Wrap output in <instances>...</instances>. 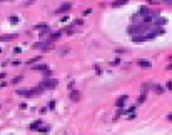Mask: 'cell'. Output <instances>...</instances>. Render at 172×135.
<instances>
[{
	"mask_svg": "<svg viewBox=\"0 0 172 135\" xmlns=\"http://www.w3.org/2000/svg\"><path fill=\"white\" fill-rule=\"evenodd\" d=\"M57 85H59V80L57 79H44L40 82V87H44V89H55Z\"/></svg>",
	"mask_w": 172,
	"mask_h": 135,
	"instance_id": "obj_1",
	"label": "cell"
},
{
	"mask_svg": "<svg viewBox=\"0 0 172 135\" xmlns=\"http://www.w3.org/2000/svg\"><path fill=\"white\" fill-rule=\"evenodd\" d=\"M15 93H17L18 97H25V98H30V97H33L32 89H20V90H17Z\"/></svg>",
	"mask_w": 172,
	"mask_h": 135,
	"instance_id": "obj_2",
	"label": "cell"
},
{
	"mask_svg": "<svg viewBox=\"0 0 172 135\" xmlns=\"http://www.w3.org/2000/svg\"><path fill=\"white\" fill-rule=\"evenodd\" d=\"M70 8H72V3H70V2H65V3H62V5L55 10V13L57 15H59V13H65V12H69Z\"/></svg>",
	"mask_w": 172,
	"mask_h": 135,
	"instance_id": "obj_3",
	"label": "cell"
},
{
	"mask_svg": "<svg viewBox=\"0 0 172 135\" xmlns=\"http://www.w3.org/2000/svg\"><path fill=\"white\" fill-rule=\"evenodd\" d=\"M137 65H139L140 68H152V63H150L149 60H145V58H139V60H137Z\"/></svg>",
	"mask_w": 172,
	"mask_h": 135,
	"instance_id": "obj_4",
	"label": "cell"
},
{
	"mask_svg": "<svg viewBox=\"0 0 172 135\" xmlns=\"http://www.w3.org/2000/svg\"><path fill=\"white\" fill-rule=\"evenodd\" d=\"M69 97H70V100H72V102H79V100H80V92H79V90H70Z\"/></svg>",
	"mask_w": 172,
	"mask_h": 135,
	"instance_id": "obj_5",
	"label": "cell"
},
{
	"mask_svg": "<svg viewBox=\"0 0 172 135\" xmlns=\"http://www.w3.org/2000/svg\"><path fill=\"white\" fill-rule=\"evenodd\" d=\"M32 70H37V72H45V70H49V65H47V63H39V65H33Z\"/></svg>",
	"mask_w": 172,
	"mask_h": 135,
	"instance_id": "obj_6",
	"label": "cell"
},
{
	"mask_svg": "<svg viewBox=\"0 0 172 135\" xmlns=\"http://www.w3.org/2000/svg\"><path fill=\"white\" fill-rule=\"evenodd\" d=\"M17 39V34H7V35H0V42H8V40Z\"/></svg>",
	"mask_w": 172,
	"mask_h": 135,
	"instance_id": "obj_7",
	"label": "cell"
},
{
	"mask_svg": "<svg viewBox=\"0 0 172 135\" xmlns=\"http://www.w3.org/2000/svg\"><path fill=\"white\" fill-rule=\"evenodd\" d=\"M60 37H62V30H60V32H52V34L49 35V40H50V42H54V40H59Z\"/></svg>",
	"mask_w": 172,
	"mask_h": 135,
	"instance_id": "obj_8",
	"label": "cell"
},
{
	"mask_svg": "<svg viewBox=\"0 0 172 135\" xmlns=\"http://www.w3.org/2000/svg\"><path fill=\"white\" fill-rule=\"evenodd\" d=\"M33 28L35 30H47V28H50V25H47V23H37V25H33Z\"/></svg>",
	"mask_w": 172,
	"mask_h": 135,
	"instance_id": "obj_9",
	"label": "cell"
},
{
	"mask_svg": "<svg viewBox=\"0 0 172 135\" xmlns=\"http://www.w3.org/2000/svg\"><path fill=\"white\" fill-rule=\"evenodd\" d=\"M144 40H147V39H145V34H142V35H134V42H137V44L144 42Z\"/></svg>",
	"mask_w": 172,
	"mask_h": 135,
	"instance_id": "obj_10",
	"label": "cell"
},
{
	"mask_svg": "<svg viewBox=\"0 0 172 135\" xmlns=\"http://www.w3.org/2000/svg\"><path fill=\"white\" fill-rule=\"evenodd\" d=\"M23 80V75H17V77H13V79L10 80V84H13V85H17V84H20Z\"/></svg>",
	"mask_w": 172,
	"mask_h": 135,
	"instance_id": "obj_11",
	"label": "cell"
},
{
	"mask_svg": "<svg viewBox=\"0 0 172 135\" xmlns=\"http://www.w3.org/2000/svg\"><path fill=\"white\" fill-rule=\"evenodd\" d=\"M40 125H42V120H35V122H32V124H30V130H37Z\"/></svg>",
	"mask_w": 172,
	"mask_h": 135,
	"instance_id": "obj_12",
	"label": "cell"
},
{
	"mask_svg": "<svg viewBox=\"0 0 172 135\" xmlns=\"http://www.w3.org/2000/svg\"><path fill=\"white\" fill-rule=\"evenodd\" d=\"M152 87H154V90H156L157 93H164V92H166V89H164L162 85H157V84H154Z\"/></svg>",
	"mask_w": 172,
	"mask_h": 135,
	"instance_id": "obj_13",
	"label": "cell"
},
{
	"mask_svg": "<svg viewBox=\"0 0 172 135\" xmlns=\"http://www.w3.org/2000/svg\"><path fill=\"white\" fill-rule=\"evenodd\" d=\"M124 3H127V0H115V2H112V7H120Z\"/></svg>",
	"mask_w": 172,
	"mask_h": 135,
	"instance_id": "obj_14",
	"label": "cell"
},
{
	"mask_svg": "<svg viewBox=\"0 0 172 135\" xmlns=\"http://www.w3.org/2000/svg\"><path fill=\"white\" fill-rule=\"evenodd\" d=\"M37 130H39L40 134H47V132H49V130H50V127H49V125H47V127H42V125H40V127H39V129H37Z\"/></svg>",
	"mask_w": 172,
	"mask_h": 135,
	"instance_id": "obj_15",
	"label": "cell"
},
{
	"mask_svg": "<svg viewBox=\"0 0 172 135\" xmlns=\"http://www.w3.org/2000/svg\"><path fill=\"white\" fill-rule=\"evenodd\" d=\"M40 60V57H35V58H30V60H27V65H33V63H37Z\"/></svg>",
	"mask_w": 172,
	"mask_h": 135,
	"instance_id": "obj_16",
	"label": "cell"
},
{
	"mask_svg": "<svg viewBox=\"0 0 172 135\" xmlns=\"http://www.w3.org/2000/svg\"><path fill=\"white\" fill-rule=\"evenodd\" d=\"M8 20H10V23H13V25H15V23H18V20H20V18L17 17V15H12Z\"/></svg>",
	"mask_w": 172,
	"mask_h": 135,
	"instance_id": "obj_17",
	"label": "cell"
},
{
	"mask_svg": "<svg viewBox=\"0 0 172 135\" xmlns=\"http://www.w3.org/2000/svg\"><path fill=\"white\" fill-rule=\"evenodd\" d=\"M69 52H70V48H69V47H65V48H62V50H60V55H62V57H65Z\"/></svg>",
	"mask_w": 172,
	"mask_h": 135,
	"instance_id": "obj_18",
	"label": "cell"
},
{
	"mask_svg": "<svg viewBox=\"0 0 172 135\" xmlns=\"http://www.w3.org/2000/svg\"><path fill=\"white\" fill-rule=\"evenodd\" d=\"M145 100V92H144V90H142V93H140V95H139V103H142V102H144Z\"/></svg>",
	"mask_w": 172,
	"mask_h": 135,
	"instance_id": "obj_19",
	"label": "cell"
},
{
	"mask_svg": "<svg viewBox=\"0 0 172 135\" xmlns=\"http://www.w3.org/2000/svg\"><path fill=\"white\" fill-rule=\"evenodd\" d=\"M90 13H92V8H85V10L82 12V15H84V17H87V15H90Z\"/></svg>",
	"mask_w": 172,
	"mask_h": 135,
	"instance_id": "obj_20",
	"label": "cell"
},
{
	"mask_svg": "<svg viewBox=\"0 0 172 135\" xmlns=\"http://www.w3.org/2000/svg\"><path fill=\"white\" fill-rule=\"evenodd\" d=\"M55 108V100H50L49 102V110H54Z\"/></svg>",
	"mask_w": 172,
	"mask_h": 135,
	"instance_id": "obj_21",
	"label": "cell"
},
{
	"mask_svg": "<svg viewBox=\"0 0 172 135\" xmlns=\"http://www.w3.org/2000/svg\"><path fill=\"white\" fill-rule=\"evenodd\" d=\"M82 23H84V20H82V18H75L72 25H82Z\"/></svg>",
	"mask_w": 172,
	"mask_h": 135,
	"instance_id": "obj_22",
	"label": "cell"
},
{
	"mask_svg": "<svg viewBox=\"0 0 172 135\" xmlns=\"http://www.w3.org/2000/svg\"><path fill=\"white\" fill-rule=\"evenodd\" d=\"M32 3H35V0H27V2H25L23 5H25V7H28V5H32Z\"/></svg>",
	"mask_w": 172,
	"mask_h": 135,
	"instance_id": "obj_23",
	"label": "cell"
},
{
	"mask_svg": "<svg viewBox=\"0 0 172 135\" xmlns=\"http://www.w3.org/2000/svg\"><path fill=\"white\" fill-rule=\"evenodd\" d=\"M94 68H95V72H97V73H102V68H100L99 65H94Z\"/></svg>",
	"mask_w": 172,
	"mask_h": 135,
	"instance_id": "obj_24",
	"label": "cell"
},
{
	"mask_svg": "<svg viewBox=\"0 0 172 135\" xmlns=\"http://www.w3.org/2000/svg\"><path fill=\"white\" fill-rule=\"evenodd\" d=\"M20 52H22L20 47H15V48H13V53H20Z\"/></svg>",
	"mask_w": 172,
	"mask_h": 135,
	"instance_id": "obj_25",
	"label": "cell"
},
{
	"mask_svg": "<svg viewBox=\"0 0 172 135\" xmlns=\"http://www.w3.org/2000/svg\"><path fill=\"white\" fill-rule=\"evenodd\" d=\"M161 2H162V3H166V5H171V3H172V0H161Z\"/></svg>",
	"mask_w": 172,
	"mask_h": 135,
	"instance_id": "obj_26",
	"label": "cell"
},
{
	"mask_svg": "<svg viewBox=\"0 0 172 135\" xmlns=\"http://www.w3.org/2000/svg\"><path fill=\"white\" fill-rule=\"evenodd\" d=\"M119 63H120V58H115V60L112 62V65H119Z\"/></svg>",
	"mask_w": 172,
	"mask_h": 135,
	"instance_id": "obj_27",
	"label": "cell"
},
{
	"mask_svg": "<svg viewBox=\"0 0 172 135\" xmlns=\"http://www.w3.org/2000/svg\"><path fill=\"white\" fill-rule=\"evenodd\" d=\"M20 108H22V110H25V108H27V103H25V102H22V103H20Z\"/></svg>",
	"mask_w": 172,
	"mask_h": 135,
	"instance_id": "obj_28",
	"label": "cell"
},
{
	"mask_svg": "<svg viewBox=\"0 0 172 135\" xmlns=\"http://www.w3.org/2000/svg\"><path fill=\"white\" fill-rule=\"evenodd\" d=\"M124 52H125V48H117L115 53H124Z\"/></svg>",
	"mask_w": 172,
	"mask_h": 135,
	"instance_id": "obj_29",
	"label": "cell"
},
{
	"mask_svg": "<svg viewBox=\"0 0 172 135\" xmlns=\"http://www.w3.org/2000/svg\"><path fill=\"white\" fill-rule=\"evenodd\" d=\"M60 20H62V22H67V20H69V15H64V17H62Z\"/></svg>",
	"mask_w": 172,
	"mask_h": 135,
	"instance_id": "obj_30",
	"label": "cell"
},
{
	"mask_svg": "<svg viewBox=\"0 0 172 135\" xmlns=\"http://www.w3.org/2000/svg\"><path fill=\"white\" fill-rule=\"evenodd\" d=\"M20 63H22L20 60H13V62H12V65H20Z\"/></svg>",
	"mask_w": 172,
	"mask_h": 135,
	"instance_id": "obj_31",
	"label": "cell"
},
{
	"mask_svg": "<svg viewBox=\"0 0 172 135\" xmlns=\"http://www.w3.org/2000/svg\"><path fill=\"white\" fill-rule=\"evenodd\" d=\"M8 85V82H0V87H7Z\"/></svg>",
	"mask_w": 172,
	"mask_h": 135,
	"instance_id": "obj_32",
	"label": "cell"
},
{
	"mask_svg": "<svg viewBox=\"0 0 172 135\" xmlns=\"http://www.w3.org/2000/svg\"><path fill=\"white\" fill-rule=\"evenodd\" d=\"M167 89H172V80H169V82H167Z\"/></svg>",
	"mask_w": 172,
	"mask_h": 135,
	"instance_id": "obj_33",
	"label": "cell"
},
{
	"mask_svg": "<svg viewBox=\"0 0 172 135\" xmlns=\"http://www.w3.org/2000/svg\"><path fill=\"white\" fill-rule=\"evenodd\" d=\"M5 77H7V73H5V72H2V73H0V79H5Z\"/></svg>",
	"mask_w": 172,
	"mask_h": 135,
	"instance_id": "obj_34",
	"label": "cell"
},
{
	"mask_svg": "<svg viewBox=\"0 0 172 135\" xmlns=\"http://www.w3.org/2000/svg\"><path fill=\"white\" fill-rule=\"evenodd\" d=\"M167 120H169V122H172V113H169V115H167Z\"/></svg>",
	"mask_w": 172,
	"mask_h": 135,
	"instance_id": "obj_35",
	"label": "cell"
},
{
	"mask_svg": "<svg viewBox=\"0 0 172 135\" xmlns=\"http://www.w3.org/2000/svg\"><path fill=\"white\" fill-rule=\"evenodd\" d=\"M167 70H172V62L169 63V65H167Z\"/></svg>",
	"mask_w": 172,
	"mask_h": 135,
	"instance_id": "obj_36",
	"label": "cell"
},
{
	"mask_svg": "<svg viewBox=\"0 0 172 135\" xmlns=\"http://www.w3.org/2000/svg\"><path fill=\"white\" fill-rule=\"evenodd\" d=\"M0 2H12V0H0Z\"/></svg>",
	"mask_w": 172,
	"mask_h": 135,
	"instance_id": "obj_37",
	"label": "cell"
},
{
	"mask_svg": "<svg viewBox=\"0 0 172 135\" xmlns=\"http://www.w3.org/2000/svg\"><path fill=\"white\" fill-rule=\"evenodd\" d=\"M0 52H2V48H0Z\"/></svg>",
	"mask_w": 172,
	"mask_h": 135,
	"instance_id": "obj_38",
	"label": "cell"
},
{
	"mask_svg": "<svg viewBox=\"0 0 172 135\" xmlns=\"http://www.w3.org/2000/svg\"><path fill=\"white\" fill-rule=\"evenodd\" d=\"M0 107H2V105H0Z\"/></svg>",
	"mask_w": 172,
	"mask_h": 135,
	"instance_id": "obj_39",
	"label": "cell"
}]
</instances>
